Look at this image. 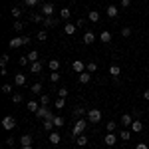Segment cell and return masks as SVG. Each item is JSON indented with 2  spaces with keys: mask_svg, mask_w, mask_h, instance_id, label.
Segmentation results:
<instances>
[{
  "mask_svg": "<svg viewBox=\"0 0 149 149\" xmlns=\"http://www.w3.org/2000/svg\"><path fill=\"white\" fill-rule=\"evenodd\" d=\"M86 127H88V121L84 119V117H80L76 123H74V129H72V135L74 137H78V135H81L84 131H86Z\"/></svg>",
  "mask_w": 149,
  "mask_h": 149,
  "instance_id": "obj_1",
  "label": "cell"
},
{
  "mask_svg": "<svg viewBox=\"0 0 149 149\" xmlns=\"http://www.w3.org/2000/svg\"><path fill=\"white\" fill-rule=\"evenodd\" d=\"M88 121H90V123H100V121H102V111H100L97 107H92V109L88 111Z\"/></svg>",
  "mask_w": 149,
  "mask_h": 149,
  "instance_id": "obj_2",
  "label": "cell"
},
{
  "mask_svg": "<svg viewBox=\"0 0 149 149\" xmlns=\"http://www.w3.org/2000/svg\"><path fill=\"white\" fill-rule=\"evenodd\" d=\"M2 127H4L6 131H12V129L16 127V119H14L12 115H6V117L2 119Z\"/></svg>",
  "mask_w": 149,
  "mask_h": 149,
  "instance_id": "obj_3",
  "label": "cell"
},
{
  "mask_svg": "<svg viewBox=\"0 0 149 149\" xmlns=\"http://www.w3.org/2000/svg\"><path fill=\"white\" fill-rule=\"evenodd\" d=\"M42 14L44 16H54V12H56V6L52 4V2H46V4H42Z\"/></svg>",
  "mask_w": 149,
  "mask_h": 149,
  "instance_id": "obj_4",
  "label": "cell"
},
{
  "mask_svg": "<svg viewBox=\"0 0 149 149\" xmlns=\"http://www.w3.org/2000/svg\"><path fill=\"white\" fill-rule=\"evenodd\" d=\"M72 70H74L76 74H81V72H86V64H84L81 60H74V62H72Z\"/></svg>",
  "mask_w": 149,
  "mask_h": 149,
  "instance_id": "obj_5",
  "label": "cell"
},
{
  "mask_svg": "<svg viewBox=\"0 0 149 149\" xmlns=\"http://www.w3.org/2000/svg\"><path fill=\"white\" fill-rule=\"evenodd\" d=\"M48 115H50V109H48L46 105H42V107L36 111V117H38V119H46Z\"/></svg>",
  "mask_w": 149,
  "mask_h": 149,
  "instance_id": "obj_6",
  "label": "cell"
},
{
  "mask_svg": "<svg viewBox=\"0 0 149 149\" xmlns=\"http://www.w3.org/2000/svg\"><path fill=\"white\" fill-rule=\"evenodd\" d=\"M78 78H80V81L81 84H90L92 81V74L86 70V72H81V74H78Z\"/></svg>",
  "mask_w": 149,
  "mask_h": 149,
  "instance_id": "obj_7",
  "label": "cell"
},
{
  "mask_svg": "<svg viewBox=\"0 0 149 149\" xmlns=\"http://www.w3.org/2000/svg\"><path fill=\"white\" fill-rule=\"evenodd\" d=\"M103 141H105V145H107V147H111V145H115V143H117V137H115V133H107Z\"/></svg>",
  "mask_w": 149,
  "mask_h": 149,
  "instance_id": "obj_8",
  "label": "cell"
},
{
  "mask_svg": "<svg viewBox=\"0 0 149 149\" xmlns=\"http://www.w3.org/2000/svg\"><path fill=\"white\" fill-rule=\"evenodd\" d=\"M50 143H52V145H58V143H60V141H62V137H60V133H58V131H50Z\"/></svg>",
  "mask_w": 149,
  "mask_h": 149,
  "instance_id": "obj_9",
  "label": "cell"
},
{
  "mask_svg": "<svg viewBox=\"0 0 149 149\" xmlns=\"http://www.w3.org/2000/svg\"><path fill=\"white\" fill-rule=\"evenodd\" d=\"M56 24H60V20L52 18V16H46V18H44V28H52V26H56Z\"/></svg>",
  "mask_w": 149,
  "mask_h": 149,
  "instance_id": "obj_10",
  "label": "cell"
},
{
  "mask_svg": "<svg viewBox=\"0 0 149 149\" xmlns=\"http://www.w3.org/2000/svg\"><path fill=\"white\" fill-rule=\"evenodd\" d=\"M76 30H78V28H76V24H72V22H66V26H64V32H66L68 36L76 34Z\"/></svg>",
  "mask_w": 149,
  "mask_h": 149,
  "instance_id": "obj_11",
  "label": "cell"
},
{
  "mask_svg": "<svg viewBox=\"0 0 149 149\" xmlns=\"http://www.w3.org/2000/svg\"><path fill=\"white\" fill-rule=\"evenodd\" d=\"M93 42H95V34L88 30V32L84 34V44H93Z\"/></svg>",
  "mask_w": 149,
  "mask_h": 149,
  "instance_id": "obj_12",
  "label": "cell"
},
{
  "mask_svg": "<svg viewBox=\"0 0 149 149\" xmlns=\"http://www.w3.org/2000/svg\"><path fill=\"white\" fill-rule=\"evenodd\" d=\"M8 46H10L12 50H14V48H20V46H24V40H22V36H20V38H12Z\"/></svg>",
  "mask_w": 149,
  "mask_h": 149,
  "instance_id": "obj_13",
  "label": "cell"
},
{
  "mask_svg": "<svg viewBox=\"0 0 149 149\" xmlns=\"http://www.w3.org/2000/svg\"><path fill=\"white\" fill-rule=\"evenodd\" d=\"M131 131H135V133H141V131H143V123H141V119H135V121L131 123Z\"/></svg>",
  "mask_w": 149,
  "mask_h": 149,
  "instance_id": "obj_14",
  "label": "cell"
},
{
  "mask_svg": "<svg viewBox=\"0 0 149 149\" xmlns=\"http://www.w3.org/2000/svg\"><path fill=\"white\" fill-rule=\"evenodd\" d=\"M131 123H133V119H131V115H129V113L121 115V125H123V127H131Z\"/></svg>",
  "mask_w": 149,
  "mask_h": 149,
  "instance_id": "obj_15",
  "label": "cell"
},
{
  "mask_svg": "<svg viewBox=\"0 0 149 149\" xmlns=\"http://www.w3.org/2000/svg\"><path fill=\"white\" fill-rule=\"evenodd\" d=\"M100 40H102L103 44H107V42H111V32H109V30H103L102 34H100Z\"/></svg>",
  "mask_w": 149,
  "mask_h": 149,
  "instance_id": "obj_16",
  "label": "cell"
},
{
  "mask_svg": "<svg viewBox=\"0 0 149 149\" xmlns=\"http://www.w3.org/2000/svg\"><path fill=\"white\" fill-rule=\"evenodd\" d=\"M117 14H119V10H117V6H113V4H109V6H107V16H109V18H117Z\"/></svg>",
  "mask_w": 149,
  "mask_h": 149,
  "instance_id": "obj_17",
  "label": "cell"
},
{
  "mask_svg": "<svg viewBox=\"0 0 149 149\" xmlns=\"http://www.w3.org/2000/svg\"><path fill=\"white\" fill-rule=\"evenodd\" d=\"M42 68H44V66H42V62H32L30 72H32V74H40V72H42Z\"/></svg>",
  "mask_w": 149,
  "mask_h": 149,
  "instance_id": "obj_18",
  "label": "cell"
},
{
  "mask_svg": "<svg viewBox=\"0 0 149 149\" xmlns=\"http://www.w3.org/2000/svg\"><path fill=\"white\" fill-rule=\"evenodd\" d=\"M14 84L16 86H26V76L24 74H16L14 76Z\"/></svg>",
  "mask_w": 149,
  "mask_h": 149,
  "instance_id": "obj_19",
  "label": "cell"
},
{
  "mask_svg": "<svg viewBox=\"0 0 149 149\" xmlns=\"http://www.w3.org/2000/svg\"><path fill=\"white\" fill-rule=\"evenodd\" d=\"M100 18H102V16H100V12H95V10H92L90 12V14H88V20H90V22H100Z\"/></svg>",
  "mask_w": 149,
  "mask_h": 149,
  "instance_id": "obj_20",
  "label": "cell"
},
{
  "mask_svg": "<svg viewBox=\"0 0 149 149\" xmlns=\"http://www.w3.org/2000/svg\"><path fill=\"white\" fill-rule=\"evenodd\" d=\"M44 18H46V16H44L42 12H34V14L30 16V20H32V22H44Z\"/></svg>",
  "mask_w": 149,
  "mask_h": 149,
  "instance_id": "obj_21",
  "label": "cell"
},
{
  "mask_svg": "<svg viewBox=\"0 0 149 149\" xmlns=\"http://www.w3.org/2000/svg\"><path fill=\"white\" fill-rule=\"evenodd\" d=\"M48 68L52 70V72H58L60 70V60H50L48 62Z\"/></svg>",
  "mask_w": 149,
  "mask_h": 149,
  "instance_id": "obj_22",
  "label": "cell"
},
{
  "mask_svg": "<svg viewBox=\"0 0 149 149\" xmlns=\"http://www.w3.org/2000/svg\"><path fill=\"white\" fill-rule=\"evenodd\" d=\"M70 16H72V10H70V8H62V10H60V18H62V20H70Z\"/></svg>",
  "mask_w": 149,
  "mask_h": 149,
  "instance_id": "obj_23",
  "label": "cell"
},
{
  "mask_svg": "<svg viewBox=\"0 0 149 149\" xmlns=\"http://www.w3.org/2000/svg\"><path fill=\"white\" fill-rule=\"evenodd\" d=\"M20 145H32V135H28V133H26V135H22V137H20Z\"/></svg>",
  "mask_w": 149,
  "mask_h": 149,
  "instance_id": "obj_24",
  "label": "cell"
},
{
  "mask_svg": "<svg viewBox=\"0 0 149 149\" xmlns=\"http://www.w3.org/2000/svg\"><path fill=\"white\" fill-rule=\"evenodd\" d=\"M119 74H121V68H119L117 64H113V66L109 68V76H113V78H117Z\"/></svg>",
  "mask_w": 149,
  "mask_h": 149,
  "instance_id": "obj_25",
  "label": "cell"
},
{
  "mask_svg": "<svg viewBox=\"0 0 149 149\" xmlns=\"http://www.w3.org/2000/svg\"><path fill=\"white\" fill-rule=\"evenodd\" d=\"M86 70H88L90 74H95V72H97V64H95V62H88V64H86Z\"/></svg>",
  "mask_w": 149,
  "mask_h": 149,
  "instance_id": "obj_26",
  "label": "cell"
},
{
  "mask_svg": "<svg viewBox=\"0 0 149 149\" xmlns=\"http://www.w3.org/2000/svg\"><path fill=\"white\" fill-rule=\"evenodd\" d=\"M84 115H86V109H84L81 105H78V107L74 109V117H78V119H80V117H84Z\"/></svg>",
  "mask_w": 149,
  "mask_h": 149,
  "instance_id": "obj_27",
  "label": "cell"
},
{
  "mask_svg": "<svg viewBox=\"0 0 149 149\" xmlns=\"http://www.w3.org/2000/svg\"><path fill=\"white\" fill-rule=\"evenodd\" d=\"M54 127V119H44V131H52Z\"/></svg>",
  "mask_w": 149,
  "mask_h": 149,
  "instance_id": "obj_28",
  "label": "cell"
},
{
  "mask_svg": "<svg viewBox=\"0 0 149 149\" xmlns=\"http://www.w3.org/2000/svg\"><path fill=\"white\" fill-rule=\"evenodd\" d=\"M30 92H32V93H42V84H40V81H36V84H32Z\"/></svg>",
  "mask_w": 149,
  "mask_h": 149,
  "instance_id": "obj_29",
  "label": "cell"
},
{
  "mask_svg": "<svg viewBox=\"0 0 149 149\" xmlns=\"http://www.w3.org/2000/svg\"><path fill=\"white\" fill-rule=\"evenodd\" d=\"M38 109H40V105H38L36 102H28V111H32V113H36Z\"/></svg>",
  "mask_w": 149,
  "mask_h": 149,
  "instance_id": "obj_30",
  "label": "cell"
},
{
  "mask_svg": "<svg viewBox=\"0 0 149 149\" xmlns=\"http://www.w3.org/2000/svg\"><path fill=\"white\" fill-rule=\"evenodd\" d=\"M119 137L123 139V141H127V139L131 137V131H129V129H125V127H123V129H121V133H119Z\"/></svg>",
  "mask_w": 149,
  "mask_h": 149,
  "instance_id": "obj_31",
  "label": "cell"
},
{
  "mask_svg": "<svg viewBox=\"0 0 149 149\" xmlns=\"http://www.w3.org/2000/svg\"><path fill=\"white\" fill-rule=\"evenodd\" d=\"M36 38H38V40H40V42H46V40H48V32H46V30H40V32H38V36H36Z\"/></svg>",
  "mask_w": 149,
  "mask_h": 149,
  "instance_id": "obj_32",
  "label": "cell"
},
{
  "mask_svg": "<svg viewBox=\"0 0 149 149\" xmlns=\"http://www.w3.org/2000/svg\"><path fill=\"white\" fill-rule=\"evenodd\" d=\"M64 123H66V121H64V117H60V115L54 117V125H56V127H64Z\"/></svg>",
  "mask_w": 149,
  "mask_h": 149,
  "instance_id": "obj_33",
  "label": "cell"
},
{
  "mask_svg": "<svg viewBox=\"0 0 149 149\" xmlns=\"http://www.w3.org/2000/svg\"><path fill=\"white\" fill-rule=\"evenodd\" d=\"M50 81H52V84H58V81H60V72H52V74H50Z\"/></svg>",
  "mask_w": 149,
  "mask_h": 149,
  "instance_id": "obj_34",
  "label": "cell"
},
{
  "mask_svg": "<svg viewBox=\"0 0 149 149\" xmlns=\"http://www.w3.org/2000/svg\"><path fill=\"white\" fill-rule=\"evenodd\" d=\"M78 145H86V143H88V135H86V133H81V135H78Z\"/></svg>",
  "mask_w": 149,
  "mask_h": 149,
  "instance_id": "obj_35",
  "label": "cell"
},
{
  "mask_svg": "<svg viewBox=\"0 0 149 149\" xmlns=\"http://www.w3.org/2000/svg\"><path fill=\"white\" fill-rule=\"evenodd\" d=\"M38 58H40V54H38L36 50H32V52L28 54V60H30V62H38Z\"/></svg>",
  "mask_w": 149,
  "mask_h": 149,
  "instance_id": "obj_36",
  "label": "cell"
},
{
  "mask_svg": "<svg viewBox=\"0 0 149 149\" xmlns=\"http://www.w3.org/2000/svg\"><path fill=\"white\" fill-rule=\"evenodd\" d=\"M12 28H14V30H16V32H22V30H24V22H20V20H16V22H14V26H12Z\"/></svg>",
  "mask_w": 149,
  "mask_h": 149,
  "instance_id": "obj_37",
  "label": "cell"
},
{
  "mask_svg": "<svg viewBox=\"0 0 149 149\" xmlns=\"http://www.w3.org/2000/svg\"><path fill=\"white\" fill-rule=\"evenodd\" d=\"M10 12H12V18H20V14H22V10H20L18 6H14Z\"/></svg>",
  "mask_w": 149,
  "mask_h": 149,
  "instance_id": "obj_38",
  "label": "cell"
},
{
  "mask_svg": "<svg viewBox=\"0 0 149 149\" xmlns=\"http://www.w3.org/2000/svg\"><path fill=\"white\" fill-rule=\"evenodd\" d=\"M64 105H66V97H58V100H56V107H58V109H62Z\"/></svg>",
  "mask_w": 149,
  "mask_h": 149,
  "instance_id": "obj_39",
  "label": "cell"
},
{
  "mask_svg": "<svg viewBox=\"0 0 149 149\" xmlns=\"http://www.w3.org/2000/svg\"><path fill=\"white\" fill-rule=\"evenodd\" d=\"M48 103H50V97H48L46 93H42L40 95V105H48Z\"/></svg>",
  "mask_w": 149,
  "mask_h": 149,
  "instance_id": "obj_40",
  "label": "cell"
},
{
  "mask_svg": "<svg viewBox=\"0 0 149 149\" xmlns=\"http://www.w3.org/2000/svg\"><path fill=\"white\" fill-rule=\"evenodd\" d=\"M38 2H40V0H24V4H26L28 8H34V6H38Z\"/></svg>",
  "mask_w": 149,
  "mask_h": 149,
  "instance_id": "obj_41",
  "label": "cell"
},
{
  "mask_svg": "<svg viewBox=\"0 0 149 149\" xmlns=\"http://www.w3.org/2000/svg\"><path fill=\"white\" fill-rule=\"evenodd\" d=\"M115 127H117V123H115V121H109V123H107V133H113Z\"/></svg>",
  "mask_w": 149,
  "mask_h": 149,
  "instance_id": "obj_42",
  "label": "cell"
},
{
  "mask_svg": "<svg viewBox=\"0 0 149 149\" xmlns=\"http://www.w3.org/2000/svg\"><path fill=\"white\" fill-rule=\"evenodd\" d=\"M12 102L20 103V102H22V93H12Z\"/></svg>",
  "mask_w": 149,
  "mask_h": 149,
  "instance_id": "obj_43",
  "label": "cell"
},
{
  "mask_svg": "<svg viewBox=\"0 0 149 149\" xmlns=\"http://www.w3.org/2000/svg\"><path fill=\"white\" fill-rule=\"evenodd\" d=\"M8 60H10L8 54H2V58H0V66H6V64H8Z\"/></svg>",
  "mask_w": 149,
  "mask_h": 149,
  "instance_id": "obj_44",
  "label": "cell"
},
{
  "mask_svg": "<svg viewBox=\"0 0 149 149\" xmlns=\"http://www.w3.org/2000/svg\"><path fill=\"white\" fill-rule=\"evenodd\" d=\"M2 93H12V86L10 84H4V86H2Z\"/></svg>",
  "mask_w": 149,
  "mask_h": 149,
  "instance_id": "obj_45",
  "label": "cell"
},
{
  "mask_svg": "<svg viewBox=\"0 0 149 149\" xmlns=\"http://www.w3.org/2000/svg\"><path fill=\"white\" fill-rule=\"evenodd\" d=\"M121 36L123 38H129L131 36V28H121Z\"/></svg>",
  "mask_w": 149,
  "mask_h": 149,
  "instance_id": "obj_46",
  "label": "cell"
},
{
  "mask_svg": "<svg viewBox=\"0 0 149 149\" xmlns=\"http://www.w3.org/2000/svg\"><path fill=\"white\" fill-rule=\"evenodd\" d=\"M28 62H30V60H28V56H22L20 60H18V64H20V66H28Z\"/></svg>",
  "mask_w": 149,
  "mask_h": 149,
  "instance_id": "obj_47",
  "label": "cell"
},
{
  "mask_svg": "<svg viewBox=\"0 0 149 149\" xmlns=\"http://www.w3.org/2000/svg\"><path fill=\"white\" fill-rule=\"evenodd\" d=\"M119 6H121V8H129V6H131V0H121Z\"/></svg>",
  "mask_w": 149,
  "mask_h": 149,
  "instance_id": "obj_48",
  "label": "cell"
},
{
  "mask_svg": "<svg viewBox=\"0 0 149 149\" xmlns=\"http://www.w3.org/2000/svg\"><path fill=\"white\" fill-rule=\"evenodd\" d=\"M68 95V90L66 88H60V92H58V97H66Z\"/></svg>",
  "mask_w": 149,
  "mask_h": 149,
  "instance_id": "obj_49",
  "label": "cell"
},
{
  "mask_svg": "<svg viewBox=\"0 0 149 149\" xmlns=\"http://www.w3.org/2000/svg\"><path fill=\"white\" fill-rule=\"evenodd\" d=\"M6 145H8V147H14V139L8 137V139H6Z\"/></svg>",
  "mask_w": 149,
  "mask_h": 149,
  "instance_id": "obj_50",
  "label": "cell"
},
{
  "mask_svg": "<svg viewBox=\"0 0 149 149\" xmlns=\"http://www.w3.org/2000/svg\"><path fill=\"white\" fill-rule=\"evenodd\" d=\"M135 149H149V147H147V143H137V147H135Z\"/></svg>",
  "mask_w": 149,
  "mask_h": 149,
  "instance_id": "obj_51",
  "label": "cell"
},
{
  "mask_svg": "<svg viewBox=\"0 0 149 149\" xmlns=\"http://www.w3.org/2000/svg\"><path fill=\"white\" fill-rule=\"evenodd\" d=\"M84 24H86V20H81V18H80V20H78V22H76V26H78V28H81V26H84Z\"/></svg>",
  "mask_w": 149,
  "mask_h": 149,
  "instance_id": "obj_52",
  "label": "cell"
},
{
  "mask_svg": "<svg viewBox=\"0 0 149 149\" xmlns=\"http://www.w3.org/2000/svg\"><path fill=\"white\" fill-rule=\"evenodd\" d=\"M0 74H2V76H6V74H8V70H6V66H2V68H0Z\"/></svg>",
  "mask_w": 149,
  "mask_h": 149,
  "instance_id": "obj_53",
  "label": "cell"
},
{
  "mask_svg": "<svg viewBox=\"0 0 149 149\" xmlns=\"http://www.w3.org/2000/svg\"><path fill=\"white\" fill-rule=\"evenodd\" d=\"M143 97H145V100L149 102V90H145V92H143Z\"/></svg>",
  "mask_w": 149,
  "mask_h": 149,
  "instance_id": "obj_54",
  "label": "cell"
},
{
  "mask_svg": "<svg viewBox=\"0 0 149 149\" xmlns=\"http://www.w3.org/2000/svg\"><path fill=\"white\" fill-rule=\"evenodd\" d=\"M22 149H34V147H32V145H24Z\"/></svg>",
  "mask_w": 149,
  "mask_h": 149,
  "instance_id": "obj_55",
  "label": "cell"
},
{
  "mask_svg": "<svg viewBox=\"0 0 149 149\" xmlns=\"http://www.w3.org/2000/svg\"><path fill=\"white\" fill-rule=\"evenodd\" d=\"M147 115H149V107H147Z\"/></svg>",
  "mask_w": 149,
  "mask_h": 149,
  "instance_id": "obj_56",
  "label": "cell"
},
{
  "mask_svg": "<svg viewBox=\"0 0 149 149\" xmlns=\"http://www.w3.org/2000/svg\"><path fill=\"white\" fill-rule=\"evenodd\" d=\"M12 2H16V0H12Z\"/></svg>",
  "mask_w": 149,
  "mask_h": 149,
  "instance_id": "obj_57",
  "label": "cell"
}]
</instances>
